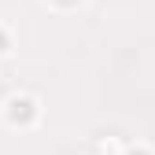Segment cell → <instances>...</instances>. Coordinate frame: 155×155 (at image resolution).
Listing matches in <instances>:
<instances>
[{"instance_id": "6da1fadb", "label": "cell", "mask_w": 155, "mask_h": 155, "mask_svg": "<svg viewBox=\"0 0 155 155\" xmlns=\"http://www.w3.org/2000/svg\"><path fill=\"white\" fill-rule=\"evenodd\" d=\"M0 118L8 129H33L41 122V100L33 92H11L0 107Z\"/></svg>"}, {"instance_id": "7a4b0ae2", "label": "cell", "mask_w": 155, "mask_h": 155, "mask_svg": "<svg viewBox=\"0 0 155 155\" xmlns=\"http://www.w3.org/2000/svg\"><path fill=\"white\" fill-rule=\"evenodd\" d=\"M11 52H15V37H11L8 26H0V59H8Z\"/></svg>"}, {"instance_id": "3957f363", "label": "cell", "mask_w": 155, "mask_h": 155, "mask_svg": "<svg viewBox=\"0 0 155 155\" xmlns=\"http://www.w3.org/2000/svg\"><path fill=\"white\" fill-rule=\"evenodd\" d=\"M48 8H55V11H74V8H81L85 0H45Z\"/></svg>"}, {"instance_id": "277c9868", "label": "cell", "mask_w": 155, "mask_h": 155, "mask_svg": "<svg viewBox=\"0 0 155 155\" xmlns=\"http://www.w3.org/2000/svg\"><path fill=\"white\" fill-rule=\"evenodd\" d=\"M122 155H155V148H151V144H126Z\"/></svg>"}]
</instances>
